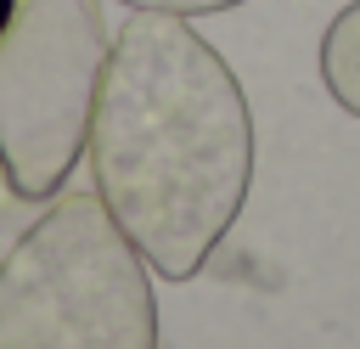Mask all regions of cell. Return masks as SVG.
<instances>
[{"label":"cell","instance_id":"6da1fadb","mask_svg":"<svg viewBox=\"0 0 360 349\" xmlns=\"http://www.w3.org/2000/svg\"><path fill=\"white\" fill-rule=\"evenodd\" d=\"M90 191L163 281H191L253 186V113L231 62L163 11H129L90 113Z\"/></svg>","mask_w":360,"mask_h":349},{"label":"cell","instance_id":"7a4b0ae2","mask_svg":"<svg viewBox=\"0 0 360 349\" xmlns=\"http://www.w3.org/2000/svg\"><path fill=\"white\" fill-rule=\"evenodd\" d=\"M0 349H163L152 270L96 191H56L0 259Z\"/></svg>","mask_w":360,"mask_h":349},{"label":"cell","instance_id":"3957f363","mask_svg":"<svg viewBox=\"0 0 360 349\" xmlns=\"http://www.w3.org/2000/svg\"><path fill=\"white\" fill-rule=\"evenodd\" d=\"M101 0H17L0 28V180L17 203H51L90 141L107 68Z\"/></svg>","mask_w":360,"mask_h":349},{"label":"cell","instance_id":"277c9868","mask_svg":"<svg viewBox=\"0 0 360 349\" xmlns=\"http://www.w3.org/2000/svg\"><path fill=\"white\" fill-rule=\"evenodd\" d=\"M321 84L349 118H360V0H349L321 34Z\"/></svg>","mask_w":360,"mask_h":349},{"label":"cell","instance_id":"5b68a950","mask_svg":"<svg viewBox=\"0 0 360 349\" xmlns=\"http://www.w3.org/2000/svg\"><path fill=\"white\" fill-rule=\"evenodd\" d=\"M129 11H163V17H208V11H231L248 0H118Z\"/></svg>","mask_w":360,"mask_h":349},{"label":"cell","instance_id":"8992f818","mask_svg":"<svg viewBox=\"0 0 360 349\" xmlns=\"http://www.w3.org/2000/svg\"><path fill=\"white\" fill-rule=\"evenodd\" d=\"M11 6H17V0H0V28H6V17H11Z\"/></svg>","mask_w":360,"mask_h":349}]
</instances>
